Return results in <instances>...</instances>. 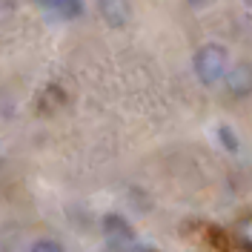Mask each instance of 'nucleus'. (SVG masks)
I'll return each instance as SVG.
<instances>
[{"mask_svg": "<svg viewBox=\"0 0 252 252\" xmlns=\"http://www.w3.org/2000/svg\"><path fill=\"white\" fill-rule=\"evenodd\" d=\"M189 6H192V9H204V6H209V3H212V0H187Z\"/></svg>", "mask_w": 252, "mask_h": 252, "instance_id": "obj_9", "label": "nucleus"}, {"mask_svg": "<svg viewBox=\"0 0 252 252\" xmlns=\"http://www.w3.org/2000/svg\"><path fill=\"white\" fill-rule=\"evenodd\" d=\"M97 12L109 26H126V20L132 15V3L129 0H97Z\"/></svg>", "mask_w": 252, "mask_h": 252, "instance_id": "obj_4", "label": "nucleus"}, {"mask_svg": "<svg viewBox=\"0 0 252 252\" xmlns=\"http://www.w3.org/2000/svg\"><path fill=\"white\" fill-rule=\"evenodd\" d=\"M238 238H241V244H244L247 250H252V218L238 223Z\"/></svg>", "mask_w": 252, "mask_h": 252, "instance_id": "obj_7", "label": "nucleus"}, {"mask_svg": "<svg viewBox=\"0 0 252 252\" xmlns=\"http://www.w3.org/2000/svg\"><path fill=\"white\" fill-rule=\"evenodd\" d=\"M29 252H66V250H63L61 241H55V238H40V241H34L29 247Z\"/></svg>", "mask_w": 252, "mask_h": 252, "instance_id": "obj_6", "label": "nucleus"}, {"mask_svg": "<svg viewBox=\"0 0 252 252\" xmlns=\"http://www.w3.org/2000/svg\"><path fill=\"white\" fill-rule=\"evenodd\" d=\"M220 141H223V146H229V149H238V141H235V132L232 129H226V126H220Z\"/></svg>", "mask_w": 252, "mask_h": 252, "instance_id": "obj_8", "label": "nucleus"}, {"mask_svg": "<svg viewBox=\"0 0 252 252\" xmlns=\"http://www.w3.org/2000/svg\"><path fill=\"white\" fill-rule=\"evenodd\" d=\"M37 6H43L49 15L63 17V20H75L83 15V0H34Z\"/></svg>", "mask_w": 252, "mask_h": 252, "instance_id": "obj_5", "label": "nucleus"}, {"mask_svg": "<svg viewBox=\"0 0 252 252\" xmlns=\"http://www.w3.org/2000/svg\"><path fill=\"white\" fill-rule=\"evenodd\" d=\"M226 92L232 97H250L252 94V63L241 61L226 72Z\"/></svg>", "mask_w": 252, "mask_h": 252, "instance_id": "obj_2", "label": "nucleus"}, {"mask_svg": "<svg viewBox=\"0 0 252 252\" xmlns=\"http://www.w3.org/2000/svg\"><path fill=\"white\" fill-rule=\"evenodd\" d=\"M192 69H195V78L201 80L204 86H212L220 78H226V72H229V55L218 43H206V46H201L195 52Z\"/></svg>", "mask_w": 252, "mask_h": 252, "instance_id": "obj_1", "label": "nucleus"}, {"mask_svg": "<svg viewBox=\"0 0 252 252\" xmlns=\"http://www.w3.org/2000/svg\"><path fill=\"white\" fill-rule=\"evenodd\" d=\"M103 229H106V238H109V244L115 250H126V247L135 241L129 223H126L121 215H106V218H103Z\"/></svg>", "mask_w": 252, "mask_h": 252, "instance_id": "obj_3", "label": "nucleus"}]
</instances>
